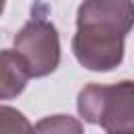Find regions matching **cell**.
<instances>
[{
	"label": "cell",
	"mask_w": 134,
	"mask_h": 134,
	"mask_svg": "<svg viewBox=\"0 0 134 134\" xmlns=\"http://www.w3.org/2000/svg\"><path fill=\"white\" fill-rule=\"evenodd\" d=\"M31 77L27 61L10 48L0 50V100L19 96Z\"/></svg>",
	"instance_id": "277c9868"
},
{
	"label": "cell",
	"mask_w": 134,
	"mask_h": 134,
	"mask_svg": "<svg viewBox=\"0 0 134 134\" xmlns=\"http://www.w3.org/2000/svg\"><path fill=\"white\" fill-rule=\"evenodd\" d=\"M109 134H134V132H109Z\"/></svg>",
	"instance_id": "ba28073f"
},
{
	"label": "cell",
	"mask_w": 134,
	"mask_h": 134,
	"mask_svg": "<svg viewBox=\"0 0 134 134\" xmlns=\"http://www.w3.org/2000/svg\"><path fill=\"white\" fill-rule=\"evenodd\" d=\"M15 50L27 61L31 77H44L52 73L61 63L57 27L46 19L27 21L15 36Z\"/></svg>",
	"instance_id": "3957f363"
},
{
	"label": "cell",
	"mask_w": 134,
	"mask_h": 134,
	"mask_svg": "<svg viewBox=\"0 0 134 134\" xmlns=\"http://www.w3.org/2000/svg\"><path fill=\"white\" fill-rule=\"evenodd\" d=\"M4 2H6V0H0V15H2V10H4Z\"/></svg>",
	"instance_id": "52a82bcc"
},
{
	"label": "cell",
	"mask_w": 134,
	"mask_h": 134,
	"mask_svg": "<svg viewBox=\"0 0 134 134\" xmlns=\"http://www.w3.org/2000/svg\"><path fill=\"white\" fill-rule=\"evenodd\" d=\"M77 113L107 132H134V82L84 86L77 94Z\"/></svg>",
	"instance_id": "7a4b0ae2"
},
{
	"label": "cell",
	"mask_w": 134,
	"mask_h": 134,
	"mask_svg": "<svg viewBox=\"0 0 134 134\" xmlns=\"http://www.w3.org/2000/svg\"><path fill=\"white\" fill-rule=\"evenodd\" d=\"M0 134H34V128L21 111L0 105Z\"/></svg>",
	"instance_id": "8992f818"
},
{
	"label": "cell",
	"mask_w": 134,
	"mask_h": 134,
	"mask_svg": "<svg viewBox=\"0 0 134 134\" xmlns=\"http://www.w3.org/2000/svg\"><path fill=\"white\" fill-rule=\"evenodd\" d=\"M34 134H84V126L71 115H50L34 126Z\"/></svg>",
	"instance_id": "5b68a950"
},
{
	"label": "cell",
	"mask_w": 134,
	"mask_h": 134,
	"mask_svg": "<svg viewBox=\"0 0 134 134\" xmlns=\"http://www.w3.org/2000/svg\"><path fill=\"white\" fill-rule=\"evenodd\" d=\"M71 50L90 71H111L124 61V42L134 27L132 0H84L75 15Z\"/></svg>",
	"instance_id": "6da1fadb"
}]
</instances>
